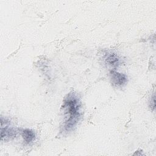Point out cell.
Listing matches in <instances>:
<instances>
[{
	"label": "cell",
	"mask_w": 156,
	"mask_h": 156,
	"mask_svg": "<svg viewBox=\"0 0 156 156\" xmlns=\"http://www.w3.org/2000/svg\"><path fill=\"white\" fill-rule=\"evenodd\" d=\"M149 107L151 108L152 110L155 109V96L154 95L153 96V97L151 98V101L149 102Z\"/></svg>",
	"instance_id": "8992f818"
},
{
	"label": "cell",
	"mask_w": 156,
	"mask_h": 156,
	"mask_svg": "<svg viewBox=\"0 0 156 156\" xmlns=\"http://www.w3.org/2000/svg\"><path fill=\"white\" fill-rule=\"evenodd\" d=\"M110 77L113 84L116 87H122L127 82L126 75L115 71H110Z\"/></svg>",
	"instance_id": "3957f363"
},
{
	"label": "cell",
	"mask_w": 156,
	"mask_h": 156,
	"mask_svg": "<svg viewBox=\"0 0 156 156\" xmlns=\"http://www.w3.org/2000/svg\"><path fill=\"white\" fill-rule=\"evenodd\" d=\"M105 62L112 67H116L120 64V58L115 53H107L105 56Z\"/></svg>",
	"instance_id": "277c9868"
},
{
	"label": "cell",
	"mask_w": 156,
	"mask_h": 156,
	"mask_svg": "<svg viewBox=\"0 0 156 156\" xmlns=\"http://www.w3.org/2000/svg\"><path fill=\"white\" fill-rule=\"evenodd\" d=\"M80 101L77 94L69 93L63 101L64 124L63 131L68 132L74 129L80 118Z\"/></svg>",
	"instance_id": "6da1fadb"
},
{
	"label": "cell",
	"mask_w": 156,
	"mask_h": 156,
	"mask_svg": "<svg viewBox=\"0 0 156 156\" xmlns=\"http://www.w3.org/2000/svg\"><path fill=\"white\" fill-rule=\"evenodd\" d=\"M1 140L8 141L15 137L16 135V129L11 125L10 121L1 118Z\"/></svg>",
	"instance_id": "7a4b0ae2"
},
{
	"label": "cell",
	"mask_w": 156,
	"mask_h": 156,
	"mask_svg": "<svg viewBox=\"0 0 156 156\" xmlns=\"http://www.w3.org/2000/svg\"><path fill=\"white\" fill-rule=\"evenodd\" d=\"M21 135L26 143H30L35 138V134L33 130L29 129H24L21 130Z\"/></svg>",
	"instance_id": "5b68a950"
}]
</instances>
